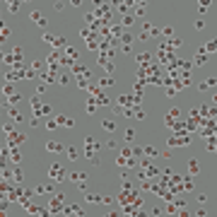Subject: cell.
Listing matches in <instances>:
<instances>
[{
    "instance_id": "7a4b0ae2",
    "label": "cell",
    "mask_w": 217,
    "mask_h": 217,
    "mask_svg": "<svg viewBox=\"0 0 217 217\" xmlns=\"http://www.w3.org/2000/svg\"><path fill=\"white\" fill-rule=\"evenodd\" d=\"M48 176H51V178H63V176H60V167L53 164V167L48 169Z\"/></svg>"
},
{
    "instance_id": "6da1fadb",
    "label": "cell",
    "mask_w": 217,
    "mask_h": 217,
    "mask_svg": "<svg viewBox=\"0 0 217 217\" xmlns=\"http://www.w3.org/2000/svg\"><path fill=\"white\" fill-rule=\"evenodd\" d=\"M46 150H48V152H60V150H63V145H60V142L48 140V142H46Z\"/></svg>"
},
{
    "instance_id": "5b68a950",
    "label": "cell",
    "mask_w": 217,
    "mask_h": 217,
    "mask_svg": "<svg viewBox=\"0 0 217 217\" xmlns=\"http://www.w3.org/2000/svg\"><path fill=\"white\" fill-rule=\"evenodd\" d=\"M70 3H72V5H80V0H70Z\"/></svg>"
},
{
    "instance_id": "277c9868",
    "label": "cell",
    "mask_w": 217,
    "mask_h": 217,
    "mask_svg": "<svg viewBox=\"0 0 217 217\" xmlns=\"http://www.w3.org/2000/svg\"><path fill=\"white\" fill-rule=\"evenodd\" d=\"M68 157H70V159H75V157H77V150H75V147H70V150H68Z\"/></svg>"
},
{
    "instance_id": "3957f363",
    "label": "cell",
    "mask_w": 217,
    "mask_h": 217,
    "mask_svg": "<svg viewBox=\"0 0 217 217\" xmlns=\"http://www.w3.org/2000/svg\"><path fill=\"white\" fill-rule=\"evenodd\" d=\"M31 22H36L39 27H44V24H46V20L41 17V12H31Z\"/></svg>"
}]
</instances>
